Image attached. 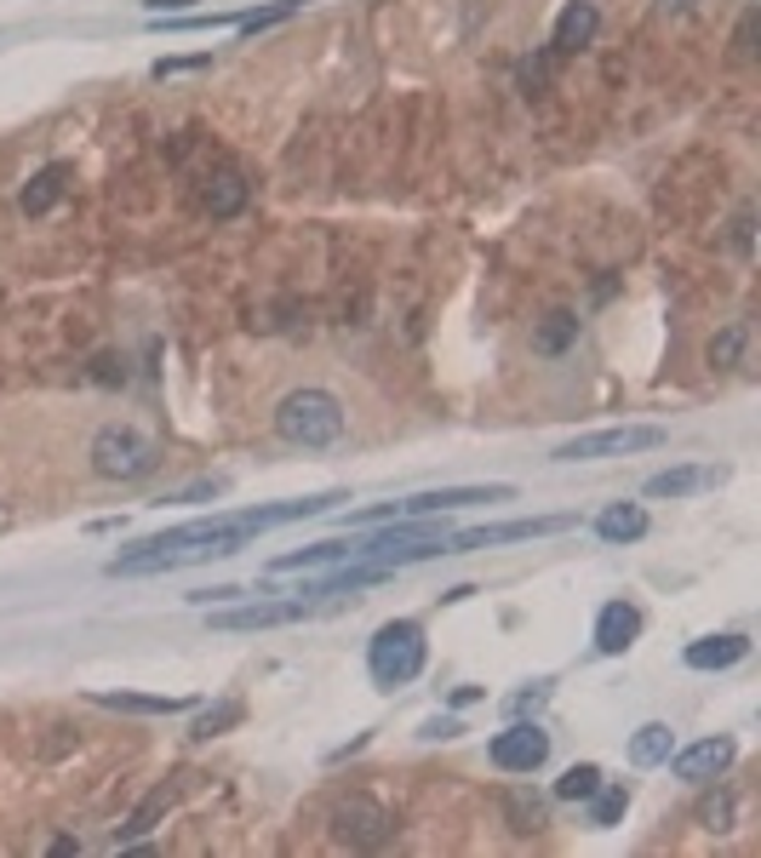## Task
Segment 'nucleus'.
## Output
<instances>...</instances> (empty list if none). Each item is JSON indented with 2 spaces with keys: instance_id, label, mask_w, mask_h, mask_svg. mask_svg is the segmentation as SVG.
<instances>
[{
  "instance_id": "ddd939ff",
  "label": "nucleus",
  "mask_w": 761,
  "mask_h": 858,
  "mask_svg": "<svg viewBox=\"0 0 761 858\" xmlns=\"http://www.w3.org/2000/svg\"><path fill=\"white\" fill-rule=\"evenodd\" d=\"M344 561H361V538H321L310 549L275 555L269 572H310V567H344Z\"/></svg>"
},
{
  "instance_id": "f03ea898",
  "label": "nucleus",
  "mask_w": 761,
  "mask_h": 858,
  "mask_svg": "<svg viewBox=\"0 0 761 858\" xmlns=\"http://www.w3.org/2000/svg\"><path fill=\"white\" fill-rule=\"evenodd\" d=\"M275 436L303 447V452H321L344 436V401L333 390H292L281 395L275 407Z\"/></svg>"
},
{
  "instance_id": "b1692460",
  "label": "nucleus",
  "mask_w": 761,
  "mask_h": 858,
  "mask_svg": "<svg viewBox=\"0 0 761 858\" xmlns=\"http://www.w3.org/2000/svg\"><path fill=\"white\" fill-rule=\"evenodd\" d=\"M596 790H601V767H590V762H578L555 778V801H590Z\"/></svg>"
},
{
  "instance_id": "39448f33",
  "label": "nucleus",
  "mask_w": 761,
  "mask_h": 858,
  "mask_svg": "<svg viewBox=\"0 0 761 858\" xmlns=\"http://www.w3.org/2000/svg\"><path fill=\"white\" fill-rule=\"evenodd\" d=\"M665 447V429L658 424H619V429H596V436H573L550 452L555 464H585V459H624V452H647Z\"/></svg>"
},
{
  "instance_id": "1a4fd4ad",
  "label": "nucleus",
  "mask_w": 761,
  "mask_h": 858,
  "mask_svg": "<svg viewBox=\"0 0 761 858\" xmlns=\"http://www.w3.org/2000/svg\"><path fill=\"white\" fill-rule=\"evenodd\" d=\"M516 487H436V492H413V498H401L395 503V515H447V510H464V503H510Z\"/></svg>"
},
{
  "instance_id": "7c9ffc66",
  "label": "nucleus",
  "mask_w": 761,
  "mask_h": 858,
  "mask_svg": "<svg viewBox=\"0 0 761 858\" xmlns=\"http://www.w3.org/2000/svg\"><path fill=\"white\" fill-rule=\"evenodd\" d=\"M464 727L452 721V716H436V721H424V739H459Z\"/></svg>"
},
{
  "instance_id": "6e6552de",
  "label": "nucleus",
  "mask_w": 761,
  "mask_h": 858,
  "mask_svg": "<svg viewBox=\"0 0 761 858\" xmlns=\"http://www.w3.org/2000/svg\"><path fill=\"white\" fill-rule=\"evenodd\" d=\"M487 755H493L498 773H539L550 762V733H544V727H532V721H516V727H504V733L487 744Z\"/></svg>"
},
{
  "instance_id": "72a5a7b5",
  "label": "nucleus",
  "mask_w": 761,
  "mask_h": 858,
  "mask_svg": "<svg viewBox=\"0 0 761 858\" xmlns=\"http://www.w3.org/2000/svg\"><path fill=\"white\" fill-rule=\"evenodd\" d=\"M750 40H756V12H750V18L739 23V58H750V53H756V46H750Z\"/></svg>"
},
{
  "instance_id": "dca6fc26",
  "label": "nucleus",
  "mask_w": 761,
  "mask_h": 858,
  "mask_svg": "<svg viewBox=\"0 0 761 858\" xmlns=\"http://www.w3.org/2000/svg\"><path fill=\"white\" fill-rule=\"evenodd\" d=\"M722 482V469H710V464H681V469H658L653 482H647V498H688L699 487H716Z\"/></svg>"
},
{
  "instance_id": "20e7f679",
  "label": "nucleus",
  "mask_w": 761,
  "mask_h": 858,
  "mask_svg": "<svg viewBox=\"0 0 761 858\" xmlns=\"http://www.w3.org/2000/svg\"><path fill=\"white\" fill-rule=\"evenodd\" d=\"M155 464H161V447L132 424H109L92 436V469L104 475V482H143Z\"/></svg>"
},
{
  "instance_id": "bb28decb",
  "label": "nucleus",
  "mask_w": 761,
  "mask_h": 858,
  "mask_svg": "<svg viewBox=\"0 0 761 858\" xmlns=\"http://www.w3.org/2000/svg\"><path fill=\"white\" fill-rule=\"evenodd\" d=\"M166 807H172V790H155V796H149L138 813H132V824H120V842H132V836H143V830H155V819L166 813Z\"/></svg>"
},
{
  "instance_id": "2eb2a0df",
  "label": "nucleus",
  "mask_w": 761,
  "mask_h": 858,
  "mask_svg": "<svg viewBox=\"0 0 761 858\" xmlns=\"http://www.w3.org/2000/svg\"><path fill=\"white\" fill-rule=\"evenodd\" d=\"M681 659H688V670H733V664L750 659V641L745 636H704L681 652Z\"/></svg>"
},
{
  "instance_id": "393cba45",
  "label": "nucleus",
  "mask_w": 761,
  "mask_h": 858,
  "mask_svg": "<svg viewBox=\"0 0 761 858\" xmlns=\"http://www.w3.org/2000/svg\"><path fill=\"white\" fill-rule=\"evenodd\" d=\"M504 813H510V830H521V836H532V830H544V801L539 796H527V790H510L504 796Z\"/></svg>"
},
{
  "instance_id": "2f4dec72",
  "label": "nucleus",
  "mask_w": 761,
  "mask_h": 858,
  "mask_svg": "<svg viewBox=\"0 0 761 858\" xmlns=\"http://www.w3.org/2000/svg\"><path fill=\"white\" fill-rule=\"evenodd\" d=\"M727 813H733V807H727V801H710V807H704V813H699V819H704V830H727Z\"/></svg>"
},
{
  "instance_id": "f8f14e48",
  "label": "nucleus",
  "mask_w": 761,
  "mask_h": 858,
  "mask_svg": "<svg viewBox=\"0 0 761 858\" xmlns=\"http://www.w3.org/2000/svg\"><path fill=\"white\" fill-rule=\"evenodd\" d=\"M636 636H642V613L630 607V601H607V607L596 613V652H607V659L630 652Z\"/></svg>"
},
{
  "instance_id": "412c9836",
  "label": "nucleus",
  "mask_w": 761,
  "mask_h": 858,
  "mask_svg": "<svg viewBox=\"0 0 761 858\" xmlns=\"http://www.w3.org/2000/svg\"><path fill=\"white\" fill-rule=\"evenodd\" d=\"M567 344H578V315L573 310H550L544 326L532 333V349H539V356H562Z\"/></svg>"
},
{
  "instance_id": "9d476101",
  "label": "nucleus",
  "mask_w": 761,
  "mask_h": 858,
  "mask_svg": "<svg viewBox=\"0 0 761 858\" xmlns=\"http://www.w3.org/2000/svg\"><path fill=\"white\" fill-rule=\"evenodd\" d=\"M733 755H739V744H733V739H699L688 750H670L665 762H670L676 778H688V785H710V778H722L733 767Z\"/></svg>"
},
{
  "instance_id": "aec40b11",
  "label": "nucleus",
  "mask_w": 761,
  "mask_h": 858,
  "mask_svg": "<svg viewBox=\"0 0 761 858\" xmlns=\"http://www.w3.org/2000/svg\"><path fill=\"white\" fill-rule=\"evenodd\" d=\"M670 750H676V733H670L665 721H647V727L630 733V762H636V767H658Z\"/></svg>"
},
{
  "instance_id": "423d86ee",
  "label": "nucleus",
  "mask_w": 761,
  "mask_h": 858,
  "mask_svg": "<svg viewBox=\"0 0 761 858\" xmlns=\"http://www.w3.org/2000/svg\"><path fill=\"white\" fill-rule=\"evenodd\" d=\"M578 526V515H532V521H493V526H470V533H447L441 555H470V549H493V544H521V538H550Z\"/></svg>"
},
{
  "instance_id": "6ab92c4d",
  "label": "nucleus",
  "mask_w": 761,
  "mask_h": 858,
  "mask_svg": "<svg viewBox=\"0 0 761 858\" xmlns=\"http://www.w3.org/2000/svg\"><path fill=\"white\" fill-rule=\"evenodd\" d=\"M92 704H104V710H132V716H177V710H189V698H155V693H92Z\"/></svg>"
},
{
  "instance_id": "c85d7f7f",
  "label": "nucleus",
  "mask_w": 761,
  "mask_h": 858,
  "mask_svg": "<svg viewBox=\"0 0 761 858\" xmlns=\"http://www.w3.org/2000/svg\"><path fill=\"white\" fill-rule=\"evenodd\" d=\"M241 721V704H218V710H207L195 721V739H212V733H223V727H235Z\"/></svg>"
},
{
  "instance_id": "4be33fe9",
  "label": "nucleus",
  "mask_w": 761,
  "mask_h": 858,
  "mask_svg": "<svg viewBox=\"0 0 761 858\" xmlns=\"http://www.w3.org/2000/svg\"><path fill=\"white\" fill-rule=\"evenodd\" d=\"M200 207H207L212 218H235L246 207V184L235 178V172H218V178L207 184V195H200Z\"/></svg>"
},
{
  "instance_id": "cd10ccee",
  "label": "nucleus",
  "mask_w": 761,
  "mask_h": 858,
  "mask_svg": "<svg viewBox=\"0 0 761 858\" xmlns=\"http://www.w3.org/2000/svg\"><path fill=\"white\" fill-rule=\"evenodd\" d=\"M745 356V326H727L722 338H710V367H739Z\"/></svg>"
},
{
  "instance_id": "a211bd4d",
  "label": "nucleus",
  "mask_w": 761,
  "mask_h": 858,
  "mask_svg": "<svg viewBox=\"0 0 761 858\" xmlns=\"http://www.w3.org/2000/svg\"><path fill=\"white\" fill-rule=\"evenodd\" d=\"M64 189H69V166H64V161H53V166H41L35 178H30V189H23L18 207L30 212V218H41V212H53L58 200H64Z\"/></svg>"
},
{
  "instance_id": "0eeeda50",
  "label": "nucleus",
  "mask_w": 761,
  "mask_h": 858,
  "mask_svg": "<svg viewBox=\"0 0 761 858\" xmlns=\"http://www.w3.org/2000/svg\"><path fill=\"white\" fill-rule=\"evenodd\" d=\"M333 836H338L344 847H355V853H372V847H384V842L395 836V819H390L372 796H344V801L333 807Z\"/></svg>"
},
{
  "instance_id": "f704fd0d",
  "label": "nucleus",
  "mask_w": 761,
  "mask_h": 858,
  "mask_svg": "<svg viewBox=\"0 0 761 858\" xmlns=\"http://www.w3.org/2000/svg\"><path fill=\"white\" fill-rule=\"evenodd\" d=\"M733 246H739V252H750V218H739V223H733Z\"/></svg>"
},
{
  "instance_id": "f257e3e1",
  "label": "nucleus",
  "mask_w": 761,
  "mask_h": 858,
  "mask_svg": "<svg viewBox=\"0 0 761 858\" xmlns=\"http://www.w3.org/2000/svg\"><path fill=\"white\" fill-rule=\"evenodd\" d=\"M252 538V526L241 515H223V521H184L172 533H155L132 549H120L109 561V578H143V572H172V567H189V561H212V555H235Z\"/></svg>"
},
{
  "instance_id": "c756f323",
  "label": "nucleus",
  "mask_w": 761,
  "mask_h": 858,
  "mask_svg": "<svg viewBox=\"0 0 761 858\" xmlns=\"http://www.w3.org/2000/svg\"><path fill=\"white\" fill-rule=\"evenodd\" d=\"M207 63H212V58H161V63H155V74L166 81V74H184V69H207Z\"/></svg>"
},
{
  "instance_id": "7ed1b4c3",
  "label": "nucleus",
  "mask_w": 761,
  "mask_h": 858,
  "mask_svg": "<svg viewBox=\"0 0 761 858\" xmlns=\"http://www.w3.org/2000/svg\"><path fill=\"white\" fill-rule=\"evenodd\" d=\"M424 659H429L424 629H418L413 618H395V624H384V629L372 636V647H367V675H372L384 693H395V687H407V681L424 675Z\"/></svg>"
},
{
  "instance_id": "473e14b6",
  "label": "nucleus",
  "mask_w": 761,
  "mask_h": 858,
  "mask_svg": "<svg viewBox=\"0 0 761 858\" xmlns=\"http://www.w3.org/2000/svg\"><path fill=\"white\" fill-rule=\"evenodd\" d=\"M149 18H172V12H189V0H143Z\"/></svg>"
},
{
  "instance_id": "4468645a",
  "label": "nucleus",
  "mask_w": 761,
  "mask_h": 858,
  "mask_svg": "<svg viewBox=\"0 0 761 858\" xmlns=\"http://www.w3.org/2000/svg\"><path fill=\"white\" fill-rule=\"evenodd\" d=\"M601 30V12L590 7V0H573V7L555 18V35H550V53L555 58H573V53H585V46L596 40Z\"/></svg>"
},
{
  "instance_id": "5701e85b",
  "label": "nucleus",
  "mask_w": 761,
  "mask_h": 858,
  "mask_svg": "<svg viewBox=\"0 0 761 858\" xmlns=\"http://www.w3.org/2000/svg\"><path fill=\"white\" fill-rule=\"evenodd\" d=\"M624 813H630V790H624V785H607V778H601V790L590 796V824H596V830H613Z\"/></svg>"
},
{
  "instance_id": "a878e982",
  "label": "nucleus",
  "mask_w": 761,
  "mask_h": 858,
  "mask_svg": "<svg viewBox=\"0 0 761 858\" xmlns=\"http://www.w3.org/2000/svg\"><path fill=\"white\" fill-rule=\"evenodd\" d=\"M310 0H275V7H264V12H241V23L235 30L241 35H258V30H275V23H287V18H298Z\"/></svg>"
},
{
  "instance_id": "9b49d317",
  "label": "nucleus",
  "mask_w": 761,
  "mask_h": 858,
  "mask_svg": "<svg viewBox=\"0 0 761 858\" xmlns=\"http://www.w3.org/2000/svg\"><path fill=\"white\" fill-rule=\"evenodd\" d=\"M315 601H258V607H230V613H212V629H281V624H298L310 618Z\"/></svg>"
},
{
  "instance_id": "f3484780",
  "label": "nucleus",
  "mask_w": 761,
  "mask_h": 858,
  "mask_svg": "<svg viewBox=\"0 0 761 858\" xmlns=\"http://www.w3.org/2000/svg\"><path fill=\"white\" fill-rule=\"evenodd\" d=\"M647 533V510L642 503H607L596 515V538L601 544H636Z\"/></svg>"
}]
</instances>
